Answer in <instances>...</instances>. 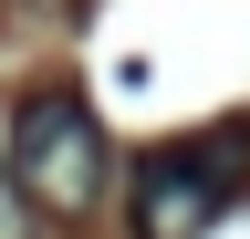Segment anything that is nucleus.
Returning <instances> with one entry per match:
<instances>
[{"label": "nucleus", "instance_id": "f257e3e1", "mask_svg": "<svg viewBox=\"0 0 250 239\" xmlns=\"http://www.w3.org/2000/svg\"><path fill=\"white\" fill-rule=\"evenodd\" d=\"M0 166H11L21 208L42 198L52 219H94L115 187V146H104V114H94L83 94H62V83H42V94L11 104V146H0Z\"/></svg>", "mask_w": 250, "mask_h": 239}, {"label": "nucleus", "instance_id": "f03ea898", "mask_svg": "<svg viewBox=\"0 0 250 239\" xmlns=\"http://www.w3.org/2000/svg\"><path fill=\"white\" fill-rule=\"evenodd\" d=\"M240 198V125L167 135L136 156V239H208Z\"/></svg>", "mask_w": 250, "mask_h": 239}, {"label": "nucleus", "instance_id": "7ed1b4c3", "mask_svg": "<svg viewBox=\"0 0 250 239\" xmlns=\"http://www.w3.org/2000/svg\"><path fill=\"white\" fill-rule=\"evenodd\" d=\"M0 239H31V208H21V187H11V166H0Z\"/></svg>", "mask_w": 250, "mask_h": 239}]
</instances>
